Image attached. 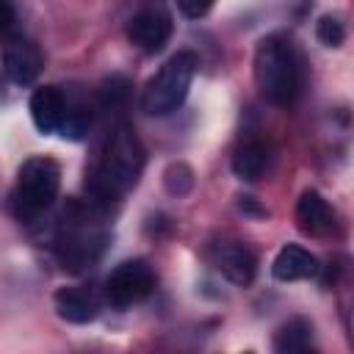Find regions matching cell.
Masks as SVG:
<instances>
[{
    "instance_id": "8992f818",
    "label": "cell",
    "mask_w": 354,
    "mask_h": 354,
    "mask_svg": "<svg viewBox=\"0 0 354 354\" xmlns=\"http://www.w3.org/2000/svg\"><path fill=\"white\" fill-rule=\"evenodd\" d=\"M124 33H127L130 44H136L138 50L158 53L171 36V17L166 11H158V8L138 11L136 17H130Z\"/></svg>"
},
{
    "instance_id": "4fadbf2b",
    "label": "cell",
    "mask_w": 354,
    "mask_h": 354,
    "mask_svg": "<svg viewBox=\"0 0 354 354\" xmlns=\"http://www.w3.org/2000/svg\"><path fill=\"white\" fill-rule=\"evenodd\" d=\"M268 166V147L263 141H246L232 155V171L241 180H260Z\"/></svg>"
},
{
    "instance_id": "7a4b0ae2",
    "label": "cell",
    "mask_w": 354,
    "mask_h": 354,
    "mask_svg": "<svg viewBox=\"0 0 354 354\" xmlns=\"http://www.w3.org/2000/svg\"><path fill=\"white\" fill-rule=\"evenodd\" d=\"M254 83L274 105H290L299 94V58L285 36H266L254 50Z\"/></svg>"
},
{
    "instance_id": "5b68a950",
    "label": "cell",
    "mask_w": 354,
    "mask_h": 354,
    "mask_svg": "<svg viewBox=\"0 0 354 354\" xmlns=\"http://www.w3.org/2000/svg\"><path fill=\"white\" fill-rule=\"evenodd\" d=\"M152 288H155V274L144 260H124L105 279V293L113 307H130L147 299Z\"/></svg>"
},
{
    "instance_id": "ba28073f",
    "label": "cell",
    "mask_w": 354,
    "mask_h": 354,
    "mask_svg": "<svg viewBox=\"0 0 354 354\" xmlns=\"http://www.w3.org/2000/svg\"><path fill=\"white\" fill-rule=\"evenodd\" d=\"M28 108H30V119H33L36 130L47 136V133H58L61 130V124L66 119V111H69V102L61 94V88L41 86V88H36L30 94Z\"/></svg>"
},
{
    "instance_id": "ac0fdd59",
    "label": "cell",
    "mask_w": 354,
    "mask_h": 354,
    "mask_svg": "<svg viewBox=\"0 0 354 354\" xmlns=\"http://www.w3.org/2000/svg\"><path fill=\"white\" fill-rule=\"evenodd\" d=\"M213 6H216V0H177L180 14L188 17V19H199V17H205Z\"/></svg>"
},
{
    "instance_id": "52a82bcc",
    "label": "cell",
    "mask_w": 354,
    "mask_h": 354,
    "mask_svg": "<svg viewBox=\"0 0 354 354\" xmlns=\"http://www.w3.org/2000/svg\"><path fill=\"white\" fill-rule=\"evenodd\" d=\"M3 69L6 75L17 83V86H28L39 77L41 72V53L39 47L25 39V36H14L3 44Z\"/></svg>"
},
{
    "instance_id": "2e32d148",
    "label": "cell",
    "mask_w": 354,
    "mask_h": 354,
    "mask_svg": "<svg viewBox=\"0 0 354 354\" xmlns=\"http://www.w3.org/2000/svg\"><path fill=\"white\" fill-rule=\"evenodd\" d=\"M315 36L326 47H340L343 39H346V28H343V22L337 17H321L318 25H315Z\"/></svg>"
},
{
    "instance_id": "8fae6325",
    "label": "cell",
    "mask_w": 354,
    "mask_h": 354,
    "mask_svg": "<svg viewBox=\"0 0 354 354\" xmlns=\"http://www.w3.org/2000/svg\"><path fill=\"white\" fill-rule=\"evenodd\" d=\"M315 268H318V266H315V257H313L307 249L296 246V243L282 246V249L277 252L274 263H271V274H274V279H279V282L307 279V277L315 274Z\"/></svg>"
},
{
    "instance_id": "6da1fadb",
    "label": "cell",
    "mask_w": 354,
    "mask_h": 354,
    "mask_svg": "<svg viewBox=\"0 0 354 354\" xmlns=\"http://www.w3.org/2000/svg\"><path fill=\"white\" fill-rule=\"evenodd\" d=\"M144 147L130 124H116L105 141V149L88 174V188L100 202H113L127 194L144 171Z\"/></svg>"
},
{
    "instance_id": "9c48e42d",
    "label": "cell",
    "mask_w": 354,
    "mask_h": 354,
    "mask_svg": "<svg viewBox=\"0 0 354 354\" xmlns=\"http://www.w3.org/2000/svg\"><path fill=\"white\" fill-rule=\"evenodd\" d=\"M213 263L235 285H249L257 274V257L243 243H218L213 249Z\"/></svg>"
},
{
    "instance_id": "e0dca14e",
    "label": "cell",
    "mask_w": 354,
    "mask_h": 354,
    "mask_svg": "<svg viewBox=\"0 0 354 354\" xmlns=\"http://www.w3.org/2000/svg\"><path fill=\"white\" fill-rule=\"evenodd\" d=\"M127 88H130V83L122 77V75H111L105 83H102V88H100V97H102V102L105 105H119V102H124V97H127Z\"/></svg>"
},
{
    "instance_id": "30bf717a",
    "label": "cell",
    "mask_w": 354,
    "mask_h": 354,
    "mask_svg": "<svg viewBox=\"0 0 354 354\" xmlns=\"http://www.w3.org/2000/svg\"><path fill=\"white\" fill-rule=\"evenodd\" d=\"M332 218H335L332 216V207H329V202L318 191L307 188L299 196V202H296V221H299V230L301 232H307V235H324L332 227Z\"/></svg>"
},
{
    "instance_id": "9a60e30c",
    "label": "cell",
    "mask_w": 354,
    "mask_h": 354,
    "mask_svg": "<svg viewBox=\"0 0 354 354\" xmlns=\"http://www.w3.org/2000/svg\"><path fill=\"white\" fill-rule=\"evenodd\" d=\"M163 185L169 194L174 196H185L191 188H194V171L185 166V163H171L163 174Z\"/></svg>"
},
{
    "instance_id": "3957f363",
    "label": "cell",
    "mask_w": 354,
    "mask_h": 354,
    "mask_svg": "<svg viewBox=\"0 0 354 354\" xmlns=\"http://www.w3.org/2000/svg\"><path fill=\"white\" fill-rule=\"evenodd\" d=\"M196 66H199V58L194 53H188V50L174 53L149 77V83L144 86L141 108L149 116H169V113H174L185 102V97H188V88H191L194 75H196Z\"/></svg>"
},
{
    "instance_id": "277c9868",
    "label": "cell",
    "mask_w": 354,
    "mask_h": 354,
    "mask_svg": "<svg viewBox=\"0 0 354 354\" xmlns=\"http://www.w3.org/2000/svg\"><path fill=\"white\" fill-rule=\"evenodd\" d=\"M61 188V169L53 158H28L17 171L14 185V205L19 218H36L41 216L58 196Z\"/></svg>"
},
{
    "instance_id": "7c38bea8",
    "label": "cell",
    "mask_w": 354,
    "mask_h": 354,
    "mask_svg": "<svg viewBox=\"0 0 354 354\" xmlns=\"http://www.w3.org/2000/svg\"><path fill=\"white\" fill-rule=\"evenodd\" d=\"M55 313L69 324H88L97 318V301L91 293L80 288H58L55 290Z\"/></svg>"
},
{
    "instance_id": "5bb4252c",
    "label": "cell",
    "mask_w": 354,
    "mask_h": 354,
    "mask_svg": "<svg viewBox=\"0 0 354 354\" xmlns=\"http://www.w3.org/2000/svg\"><path fill=\"white\" fill-rule=\"evenodd\" d=\"M274 348L279 354H301L313 348V324L304 318L285 321L274 335Z\"/></svg>"
},
{
    "instance_id": "d6986e66",
    "label": "cell",
    "mask_w": 354,
    "mask_h": 354,
    "mask_svg": "<svg viewBox=\"0 0 354 354\" xmlns=\"http://www.w3.org/2000/svg\"><path fill=\"white\" fill-rule=\"evenodd\" d=\"M14 25V8L8 0H0V33H6Z\"/></svg>"
}]
</instances>
